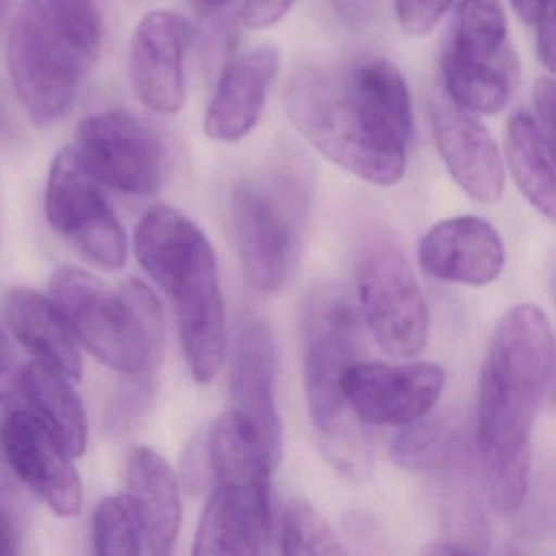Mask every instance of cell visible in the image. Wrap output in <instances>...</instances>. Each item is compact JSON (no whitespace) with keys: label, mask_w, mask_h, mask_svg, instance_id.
Masks as SVG:
<instances>
[{"label":"cell","mask_w":556,"mask_h":556,"mask_svg":"<svg viewBox=\"0 0 556 556\" xmlns=\"http://www.w3.org/2000/svg\"><path fill=\"white\" fill-rule=\"evenodd\" d=\"M286 110L302 136L338 167L367 184L393 187L405 174L412 100L387 61L312 66L294 74Z\"/></svg>","instance_id":"cell-1"},{"label":"cell","mask_w":556,"mask_h":556,"mask_svg":"<svg viewBox=\"0 0 556 556\" xmlns=\"http://www.w3.org/2000/svg\"><path fill=\"white\" fill-rule=\"evenodd\" d=\"M555 372L548 318L536 305L510 308L497 324L478 383L477 441L484 484L500 513L526 500L532 431Z\"/></svg>","instance_id":"cell-2"},{"label":"cell","mask_w":556,"mask_h":556,"mask_svg":"<svg viewBox=\"0 0 556 556\" xmlns=\"http://www.w3.org/2000/svg\"><path fill=\"white\" fill-rule=\"evenodd\" d=\"M135 253L174 304L191 377L198 383L213 382L226 357L227 324L210 240L180 211L157 204L136 227Z\"/></svg>","instance_id":"cell-3"},{"label":"cell","mask_w":556,"mask_h":556,"mask_svg":"<svg viewBox=\"0 0 556 556\" xmlns=\"http://www.w3.org/2000/svg\"><path fill=\"white\" fill-rule=\"evenodd\" d=\"M301 324L305 395L321 452L340 473L364 477L372 448L343 392L344 372L356 363L357 351L356 312L343 286L315 288L305 299Z\"/></svg>","instance_id":"cell-4"},{"label":"cell","mask_w":556,"mask_h":556,"mask_svg":"<svg viewBox=\"0 0 556 556\" xmlns=\"http://www.w3.org/2000/svg\"><path fill=\"white\" fill-rule=\"evenodd\" d=\"M214 490L194 539V555H262L271 532V467L255 426L230 409L207 434Z\"/></svg>","instance_id":"cell-5"},{"label":"cell","mask_w":556,"mask_h":556,"mask_svg":"<svg viewBox=\"0 0 556 556\" xmlns=\"http://www.w3.org/2000/svg\"><path fill=\"white\" fill-rule=\"evenodd\" d=\"M50 292L77 340L100 363L129 376L161 363L164 312L144 282L131 279L112 289L86 269L63 266L51 276Z\"/></svg>","instance_id":"cell-6"},{"label":"cell","mask_w":556,"mask_h":556,"mask_svg":"<svg viewBox=\"0 0 556 556\" xmlns=\"http://www.w3.org/2000/svg\"><path fill=\"white\" fill-rule=\"evenodd\" d=\"M230 227L250 286L260 294L286 291L304 252L305 198L288 180H245L229 198Z\"/></svg>","instance_id":"cell-7"},{"label":"cell","mask_w":556,"mask_h":556,"mask_svg":"<svg viewBox=\"0 0 556 556\" xmlns=\"http://www.w3.org/2000/svg\"><path fill=\"white\" fill-rule=\"evenodd\" d=\"M442 89L473 115H494L509 103L519 64L500 0H462L442 56Z\"/></svg>","instance_id":"cell-8"},{"label":"cell","mask_w":556,"mask_h":556,"mask_svg":"<svg viewBox=\"0 0 556 556\" xmlns=\"http://www.w3.org/2000/svg\"><path fill=\"white\" fill-rule=\"evenodd\" d=\"M8 58L15 93L28 118L41 128L70 112L93 63L48 17L38 0H24L12 18Z\"/></svg>","instance_id":"cell-9"},{"label":"cell","mask_w":556,"mask_h":556,"mask_svg":"<svg viewBox=\"0 0 556 556\" xmlns=\"http://www.w3.org/2000/svg\"><path fill=\"white\" fill-rule=\"evenodd\" d=\"M361 311L377 344L396 359H412L428 341V305L403 253L372 243L357 265Z\"/></svg>","instance_id":"cell-10"},{"label":"cell","mask_w":556,"mask_h":556,"mask_svg":"<svg viewBox=\"0 0 556 556\" xmlns=\"http://www.w3.org/2000/svg\"><path fill=\"white\" fill-rule=\"evenodd\" d=\"M100 187L74 149L64 148L51 165L45 210L51 227L87 262L115 271L128 258V237Z\"/></svg>","instance_id":"cell-11"},{"label":"cell","mask_w":556,"mask_h":556,"mask_svg":"<svg viewBox=\"0 0 556 556\" xmlns=\"http://www.w3.org/2000/svg\"><path fill=\"white\" fill-rule=\"evenodd\" d=\"M73 149L100 185L119 193L149 197L164 180L161 139L129 113L112 110L84 119L77 126Z\"/></svg>","instance_id":"cell-12"},{"label":"cell","mask_w":556,"mask_h":556,"mask_svg":"<svg viewBox=\"0 0 556 556\" xmlns=\"http://www.w3.org/2000/svg\"><path fill=\"white\" fill-rule=\"evenodd\" d=\"M444 383L438 364L353 363L344 372L343 392L364 425L403 428L434 408Z\"/></svg>","instance_id":"cell-13"},{"label":"cell","mask_w":556,"mask_h":556,"mask_svg":"<svg viewBox=\"0 0 556 556\" xmlns=\"http://www.w3.org/2000/svg\"><path fill=\"white\" fill-rule=\"evenodd\" d=\"M0 448L18 480L61 517L83 507V483L73 455L34 412L17 409L0 425Z\"/></svg>","instance_id":"cell-14"},{"label":"cell","mask_w":556,"mask_h":556,"mask_svg":"<svg viewBox=\"0 0 556 556\" xmlns=\"http://www.w3.org/2000/svg\"><path fill=\"white\" fill-rule=\"evenodd\" d=\"M429 115L439 154L455 184L478 203H497L504 190L503 157L483 123L442 87L431 93Z\"/></svg>","instance_id":"cell-15"},{"label":"cell","mask_w":556,"mask_h":556,"mask_svg":"<svg viewBox=\"0 0 556 556\" xmlns=\"http://www.w3.org/2000/svg\"><path fill=\"white\" fill-rule=\"evenodd\" d=\"M188 45L190 25L175 12H149L136 27L129 53L132 90L157 115H177L187 103Z\"/></svg>","instance_id":"cell-16"},{"label":"cell","mask_w":556,"mask_h":556,"mask_svg":"<svg viewBox=\"0 0 556 556\" xmlns=\"http://www.w3.org/2000/svg\"><path fill=\"white\" fill-rule=\"evenodd\" d=\"M278 351L271 330L262 318L245 315L233 334L230 396L233 409L242 413L262 435L278 464L281 457V418L276 405Z\"/></svg>","instance_id":"cell-17"},{"label":"cell","mask_w":556,"mask_h":556,"mask_svg":"<svg viewBox=\"0 0 556 556\" xmlns=\"http://www.w3.org/2000/svg\"><path fill=\"white\" fill-rule=\"evenodd\" d=\"M419 265L432 278L465 286H486L504 268V245L488 220L458 216L428 230L418 247Z\"/></svg>","instance_id":"cell-18"},{"label":"cell","mask_w":556,"mask_h":556,"mask_svg":"<svg viewBox=\"0 0 556 556\" xmlns=\"http://www.w3.org/2000/svg\"><path fill=\"white\" fill-rule=\"evenodd\" d=\"M279 71L275 47L253 48L230 61L204 115V132L217 142L245 138L262 116L269 87Z\"/></svg>","instance_id":"cell-19"},{"label":"cell","mask_w":556,"mask_h":556,"mask_svg":"<svg viewBox=\"0 0 556 556\" xmlns=\"http://www.w3.org/2000/svg\"><path fill=\"white\" fill-rule=\"evenodd\" d=\"M128 497L141 520L146 548L167 555L181 526V500L177 477L168 462L151 447H138L126 467Z\"/></svg>","instance_id":"cell-20"},{"label":"cell","mask_w":556,"mask_h":556,"mask_svg":"<svg viewBox=\"0 0 556 556\" xmlns=\"http://www.w3.org/2000/svg\"><path fill=\"white\" fill-rule=\"evenodd\" d=\"M9 330L38 361L56 367L70 379L83 376L79 340L53 299L31 288H15L4 301Z\"/></svg>","instance_id":"cell-21"},{"label":"cell","mask_w":556,"mask_h":556,"mask_svg":"<svg viewBox=\"0 0 556 556\" xmlns=\"http://www.w3.org/2000/svg\"><path fill=\"white\" fill-rule=\"evenodd\" d=\"M67 379L56 367L35 361L22 370L21 386L38 416L76 458L86 452L89 419L83 399Z\"/></svg>","instance_id":"cell-22"},{"label":"cell","mask_w":556,"mask_h":556,"mask_svg":"<svg viewBox=\"0 0 556 556\" xmlns=\"http://www.w3.org/2000/svg\"><path fill=\"white\" fill-rule=\"evenodd\" d=\"M506 157L527 201L546 219H555L553 141L529 113H516L507 122Z\"/></svg>","instance_id":"cell-23"},{"label":"cell","mask_w":556,"mask_h":556,"mask_svg":"<svg viewBox=\"0 0 556 556\" xmlns=\"http://www.w3.org/2000/svg\"><path fill=\"white\" fill-rule=\"evenodd\" d=\"M465 452L464 431L448 416H422L403 426L392 442L395 464L415 471H451L464 467Z\"/></svg>","instance_id":"cell-24"},{"label":"cell","mask_w":556,"mask_h":556,"mask_svg":"<svg viewBox=\"0 0 556 556\" xmlns=\"http://www.w3.org/2000/svg\"><path fill=\"white\" fill-rule=\"evenodd\" d=\"M279 546L285 555H343L346 552L330 523L302 497H292L286 504Z\"/></svg>","instance_id":"cell-25"},{"label":"cell","mask_w":556,"mask_h":556,"mask_svg":"<svg viewBox=\"0 0 556 556\" xmlns=\"http://www.w3.org/2000/svg\"><path fill=\"white\" fill-rule=\"evenodd\" d=\"M96 552L102 556H136L144 552L141 520L128 494L105 497L92 520Z\"/></svg>","instance_id":"cell-26"},{"label":"cell","mask_w":556,"mask_h":556,"mask_svg":"<svg viewBox=\"0 0 556 556\" xmlns=\"http://www.w3.org/2000/svg\"><path fill=\"white\" fill-rule=\"evenodd\" d=\"M61 31L96 61L102 45V18L96 0H38Z\"/></svg>","instance_id":"cell-27"},{"label":"cell","mask_w":556,"mask_h":556,"mask_svg":"<svg viewBox=\"0 0 556 556\" xmlns=\"http://www.w3.org/2000/svg\"><path fill=\"white\" fill-rule=\"evenodd\" d=\"M454 0H395L399 24L412 37H426L447 14Z\"/></svg>","instance_id":"cell-28"},{"label":"cell","mask_w":556,"mask_h":556,"mask_svg":"<svg viewBox=\"0 0 556 556\" xmlns=\"http://www.w3.org/2000/svg\"><path fill=\"white\" fill-rule=\"evenodd\" d=\"M295 0H243L242 22L253 30L273 27L291 11Z\"/></svg>","instance_id":"cell-29"},{"label":"cell","mask_w":556,"mask_h":556,"mask_svg":"<svg viewBox=\"0 0 556 556\" xmlns=\"http://www.w3.org/2000/svg\"><path fill=\"white\" fill-rule=\"evenodd\" d=\"M533 105L536 123L545 135L555 142V84L552 79H539L533 86Z\"/></svg>","instance_id":"cell-30"},{"label":"cell","mask_w":556,"mask_h":556,"mask_svg":"<svg viewBox=\"0 0 556 556\" xmlns=\"http://www.w3.org/2000/svg\"><path fill=\"white\" fill-rule=\"evenodd\" d=\"M536 25V51H539L540 61L543 66L553 73L555 71V12H553V5H549L539 21Z\"/></svg>","instance_id":"cell-31"},{"label":"cell","mask_w":556,"mask_h":556,"mask_svg":"<svg viewBox=\"0 0 556 556\" xmlns=\"http://www.w3.org/2000/svg\"><path fill=\"white\" fill-rule=\"evenodd\" d=\"M15 379V357L8 334L0 327V399L8 395Z\"/></svg>","instance_id":"cell-32"},{"label":"cell","mask_w":556,"mask_h":556,"mask_svg":"<svg viewBox=\"0 0 556 556\" xmlns=\"http://www.w3.org/2000/svg\"><path fill=\"white\" fill-rule=\"evenodd\" d=\"M18 532L11 510L0 501V555L17 553Z\"/></svg>","instance_id":"cell-33"},{"label":"cell","mask_w":556,"mask_h":556,"mask_svg":"<svg viewBox=\"0 0 556 556\" xmlns=\"http://www.w3.org/2000/svg\"><path fill=\"white\" fill-rule=\"evenodd\" d=\"M514 12L526 22L527 25H533L539 21L540 15L553 5V0H510Z\"/></svg>","instance_id":"cell-34"},{"label":"cell","mask_w":556,"mask_h":556,"mask_svg":"<svg viewBox=\"0 0 556 556\" xmlns=\"http://www.w3.org/2000/svg\"><path fill=\"white\" fill-rule=\"evenodd\" d=\"M421 553L425 555H465V553H478V549L462 542H434L425 546Z\"/></svg>","instance_id":"cell-35"},{"label":"cell","mask_w":556,"mask_h":556,"mask_svg":"<svg viewBox=\"0 0 556 556\" xmlns=\"http://www.w3.org/2000/svg\"><path fill=\"white\" fill-rule=\"evenodd\" d=\"M194 8L200 9L203 12L219 11L224 5L229 4L232 0H191Z\"/></svg>","instance_id":"cell-36"},{"label":"cell","mask_w":556,"mask_h":556,"mask_svg":"<svg viewBox=\"0 0 556 556\" xmlns=\"http://www.w3.org/2000/svg\"><path fill=\"white\" fill-rule=\"evenodd\" d=\"M5 4H8V0H0V15L4 12Z\"/></svg>","instance_id":"cell-37"}]
</instances>
